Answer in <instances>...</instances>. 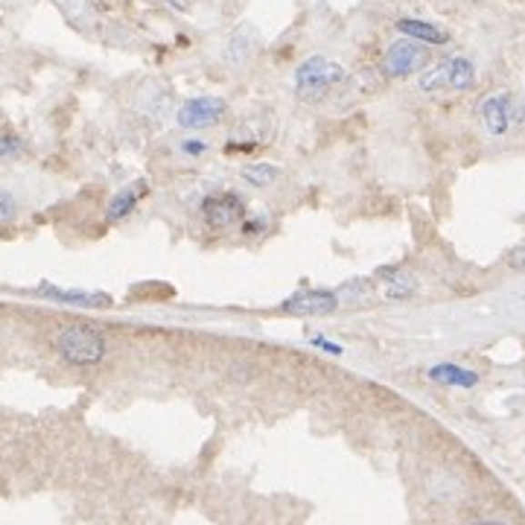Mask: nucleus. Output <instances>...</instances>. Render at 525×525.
I'll use <instances>...</instances> for the list:
<instances>
[{
  "label": "nucleus",
  "mask_w": 525,
  "mask_h": 525,
  "mask_svg": "<svg viewBox=\"0 0 525 525\" xmlns=\"http://www.w3.org/2000/svg\"><path fill=\"white\" fill-rule=\"evenodd\" d=\"M181 149L187 152V155H202L207 149V144H202V140H184Z\"/></svg>",
  "instance_id": "aec40b11"
},
{
  "label": "nucleus",
  "mask_w": 525,
  "mask_h": 525,
  "mask_svg": "<svg viewBox=\"0 0 525 525\" xmlns=\"http://www.w3.org/2000/svg\"><path fill=\"white\" fill-rule=\"evenodd\" d=\"M397 30L409 35L411 41H420V45H447L449 41V35L441 30V26L427 24V21H415V18H400L397 21Z\"/></svg>",
  "instance_id": "1a4fd4ad"
},
{
  "label": "nucleus",
  "mask_w": 525,
  "mask_h": 525,
  "mask_svg": "<svg viewBox=\"0 0 525 525\" xmlns=\"http://www.w3.org/2000/svg\"><path fill=\"white\" fill-rule=\"evenodd\" d=\"M312 345L321 348V350H328V353H333V357H342V348L333 345V342H324V338H312Z\"/></svg>",
  "instance_id": "412c9836"
},
{
  "label": "nucleus",
  "mask_w": 525,
  "mask_h": 525,
  "mask_svg": "<svg viewBox=\"0 0 525 525\" xmlns=\"http://www.w3.org/2000/svg\"><path fill=\"white\" fill-rule=\"evenodd\" d=\"M427 62H429L427 47L411 38H400L389 47L386 56H382V74L391 79H403V76H411V74H418V70H423Z\"/></svg>",
  "instance_id": "7ed1b4c3"
},
{
  "label": "nucleus",
  "mask_w": 525,
  "mask_h": 525,
  "mask_svg": "<svg viewBox=\"0 0 525 525\" xmlns=\"http://www.w3.org/2000/svg\"><path fill=\"white\" fill-rule=\"evenodd\" d=\"M202 214H205L207 225H214V228H231V225L243 222L246 205H243V198H239L237 193L225 190V193H217V196L205 198Z\"/></svg>",
  "instance_id": "20e7f679"
},
{
  "label": "nucleus",
  "mask_w": 525,
  "mask_h": 525,
  "mask_svg": "<svg viewBox=\"0 0 525 525\" xmlns=\"http://www.w3.org/2000/svg\"><path fill=\"white\" fill-rule=\"evenodd\" d=\"M41 295L53 298V301H65V304H79V307H108L111 298L103 292H67V289H56L50 283H41L38 287Z\"/></svg>",
  "instance_id": "f8f14e48"
},
{
  "label": "nucleus",
  "mask_w": 525,
  "mask_h": 525,
  "mask_svg": "<svg viewBox=\"0 0 525 525\" xmlns=\"http://www.w3.org/2000/svg\"><path fill=\"white\" fill-rule=\"evenodd\" d=\"M146 181H135L129 184V187H123L115 198L108 202V219H123V217H129L132 210L137 207L140 198L146 196Z\"/></svg>",
  "instance_id": "9b49d317"
},
{
  "label": "nucleus",
  "mask_w": 525,
  "mask_h": 525,
  "mask_svg": "<svg viewBox=\"0 0 525 525\" xmlns=\"http://www.w3.org/2000/svg\"><path fill=\"white\" fill-rule=\"evenodd\" d=\"M254 47H257V30H254L251 24H243V26H237L231 41H228V62L239 65V62H246L248 56L254 53Z\"/></svg>",
  "instance_id": "ddd939ff"
},
{
  "label": "nucleus",
  "mask_w": 525,
  "mask_h": 525,
  "mask_svg": "<svg viewBox=\"0 0 525 525\" xmlns=\"http://www.w3.org/2000/svg\"><path fill=\"white\" fill-rule=\"evenodd\" d=\"M447 70H449V88L452 91H467L473 88L476 82V67L470 59L464 56H456V59H447Z\"/></svg>",
  "instance_id": "4468645a"
},
{
  "label": "nucleus",
  "mask_w": 525,
  "mask_h": 525,
  "mask_svg": "<svg viewBox=\"0 0 525 525\" xmlns=\"http://www.w3.org/2000/svg\"><path fill=\"white\" fill-rule=\"evenodd\" d=\"M345 79V67L324 59V56H312V59L301 62L295 70V94L304 99V103H316L324 94H328L333 85Z\"/></svg>",
  "instance_id": "f03ea898"
},
{
  "label": "nucleus",
  "mask_w": 525,
  "mask_h": 525,
  "mask_svg": "<svg viewBox=\"0 0 525 525\" xmlns=\"http://www.w3.org/2000/svg\"><path fill=\"white\" fill-rule=\"evenodd\" d=\"M420 88H423V91H444V88H449L447 62H441V65H435L432 70H427V74L420 76Z\"/></svg>",
  "instance_id": "dca6fc26"
},
{
  "label": "nucleus",
  "mask_w": 525,
  "mask_h": 525,
  "mask_svg": "<svg viewBox=\"0 0 525 525\" xmlns=\"http://www.w3.org/2000/svg\"><path fill=\"white\" fill-rule=\"evenodd\" d=\"M481 123L490 135H505L514 123V103H510L508 94H493L481 103Z\"/></svg>",
  "instance_id": "423d86ee"
},
{
  "label": "nucleus",
  "mask_w": 525,
  "mask_h": 525,
  "mask_svg": "<svg viewBox=\"0 0 525 525\" xmlns=\"http://www.w3.org/2000/svg\"><path fill=\"white\" fill-rule=\"evenodd\" d=\"M56 350L70 365H96L106 357V338L91 324H70L56 336Z\"/></svg>",
  "instance_id": "f257e3e1"
},
{
  "label": "nucleus",
  "mask_w": 525,
  "mask_h": 525,
  "mask_svg": "<svg viewBox=\"0 0 525 525\" xmlns=\"http://www.w3.org/2000/svg\"><path fill=\"white\" fill-rule=\"evenodd\" d=\"M377 278L386 280V298H394V301H400V298H409L418 292V280L415 275H409L406 268L400 266H391V268H379Z\"/></svg>",
  "instance_id": "6e6552de"
},
{
  "label": "nucleus",
  "mask_w": 525,
  "mask_h": 525,
  "mask_svg": "<svg viewBox=\"0 0 525 525\" xmlns=\"http://www.w3.org/2000/svg\"><path fill=\"white\" fill-rule=\"evenodd\" d=\"M473 525H508L502 520H481V522H473Z\"/></svg>",
  "instance_id": "b1692460"
},
{
  "label": "nucleus",
  "mask_w": 525,
  "mask_h": 525,
  "mask_svg": "<svg viewBox=\"0 0 525 525\" xmlns=\"http://www.w3.org/2000/svg\"><path fill=\"white\" fill-rule=\"evenodd\" d=\"M222 115H225L222 99L198 96V99H187V103L178 108V126L181 129H207V126H214Z\"/></svg>",
  "instance_id": "39448f33"
},
{
  "label": "nucleus",
  "mask_w": 525,
  "mask_h": 525,
  "mask_svg": "<svg viewBox=\"0 0 525 525\" xmlns=\"http://www.w3.org/2000/svg\"><path fill=\"white\" fill-rule=\"evenodd\" d=\"M56 6L62 9V15L79 26V30H88V26L94 24V6L88 4V0H53Z\"/></svg>",
  "instance_id": "2eb2a0df"
},
{
  "label": "nucleus",
  "mask_w": 525,
  "mask_h": 525,
  "mask_svg": "<svg viewBox=\"0 0 525 525\" xmlns=\"http://www.w3.org/2000/svg\"><path fill=\"white\" fill-rule=\"evenodd\" d=\"M243 178L248 184H254V187H266V184H272L278 178V167H272V164H254V167L246 169Z\"/></svg>",
  "instance_id": "f3484780"
},
{
  "label": "nucleus",
  "mask_w": 525,
  "mask_h": 525,
  "mask_svg": "<svg viewBox=\"0 0 525 525\" xmlns=\"http://www.w3.org/2000/svg\"><path fill=\"white\" fill-rule=\"evenodd\" d=\"M15 217V198H12L6 190H0V219Z\"/></svg>",
  "instance_id": "6ab92c4d"
},
{
  "label": "nucleus",
  "mask_w": 525,
  "mask_h": 525,
  "mask_svg": "<svg viewBox=\"0 0 525 525\" xmlns=\"http://www.w3.org/2000/svg\"><path fill=\"white\" fill-rule=\"evenodd\" d=\"M510 266H517V268L525 266V248H514V251H510Z\"/></svg>",
  "instance_id": "4be33fe9"
},
{
  "label": "nucleus",
  "mask_w": 525,
  "mask_h": 525,
  "mask_svg": "<svg viewBox=\"0 0 525 525\" xmlns=\"http://www.w3.org/2000/svg\"><path fill=\"white\" fill-rule=\"evenodd\" d=\"M429 379L438 382V386H456V389H473V386H479V374L476 371H467V368L449 365V362L429 368Z\"/></svg>",
  "instance_id": "9d476101"
},
{
  "label": "nucleus",
  "mask_w": 525,
  "mask_h": 525,
  "mask_svg": "<svg viewBox=\"0 0 525 525\" xmlns=\"http://www.w3.org/2000/svg\"><path fill=\"white\" fill-rule=\"evenodd\" d=\"M336 295L328 289H304V292H295L283 309L289 312H316V316H324V312H333L336 309Z\"/></svg>",
  "instance_id": "0eeeda50"
},
{
  "label": "nucleus",
  "mask_w": 525,
  "mask_h": 525,
  "mask_svg": "<svg viewBox=\"0 0 525 525\" xmlns=\"http://www.w3.org/2000/svg\"><path fill=\"white\" fill-rule=\"evenodd\" d=\"M21 152V140L15 137H0V158H12V155Z\"/></svg>",
  "instance_id": "a211bd4d"
},
{
  "label": "nucleus",
  "mask_w": 525,
  "mask_h": 525,
  "mask_svg": "<svg viewBox=\"0 0 525 525\" xmlns=\"http://www.w3.org/2000/svg\"><path fill=\"white\" fill-rule=\"evenodd\" d=\"M169 6H176V9H187V0H167Z\"/></svg>",
  "instance_id": "5701e85b"
}]
</instances>
